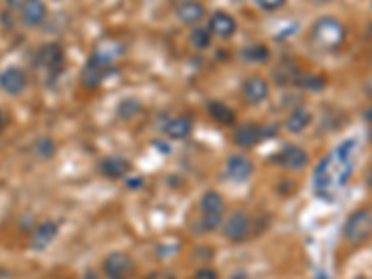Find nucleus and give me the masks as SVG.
Segmentation results:
<instances>
[{"label": "nucleus", "mask_w": 372, "mask_h": 279, "mask_svg": "<svg viewBox=\"0 0 372 279\" xmlns=\"http://www.w3.org/2000/svg\"><path fill=\"white\" fill-rule=\"evenodd\" d=\"M54 153H56V145H54V142L51 138H37L34 142V155L37 159L49 161V159L54 156Z\"/></svg>", "instance_id": "25"}, {"label": "nucleus", "mask_w": 372, "mask_h": 279, "mask_svg": "<svg viewBox=\"0 0 372 279\" xmlns=\"http://www.w3.org/2000/svg\"><path fill=\"white\" fill-rule=\"evenodd\" d=\"M175 17L182 25L194 26L205 17V6H203L202 2H197V0L186 2V4L175 8Z\"/></svg>", "instance_id": "20"}, {"label": "nucleus", "mask_w": 372, "mask_h": 279, "mask_svg": "<svg viewBox=\"0 0 372 279\" xmlns=\"http://www.w3.org/2000/svg\"><path fill=\"white\" fill-rule=\"evenodd\" d=\"M365 119H367L368 129H371V136H372V106L367 110V112H365Z\"/></svg>", "instance_id": "33"}, {"label": "nucleus", "mask_w": 372, "mask_h": 279, "mask_svg": "<svg viewBox=\"0 0 372 279\" xmlns=\"http://www.w3.org/2000/svg\"><path fill=\"white\" fill-rule=\"evenodd\" d=\"M8 278V270L4 268V266H0V279H6Z\"/></svg>", "instance_id": "36"}, {"label": "nucleus", "mask_w": 372, "mask_h": 279, "mask_svg": "<svg viewBox=\"0 0 372 279\" xmlns=\"http://www.w3.org/2000/svg\"><path fill=\"white\" fill-rule=\"evenodd\" d=\"M130 162L127 159L119 155H110L106 159L101 161V166H99V170L103 173L106 179H112V181H118V179H123L130 173Z\"/></svg>", "instance_id": "15"}, {"label": "nucleus", "mask_w": 372, "mask_h": 279, "mask_svg": "<svg viewBox=\"0 0 372 279\" xmlns=\"http://www.w3.org/2000/svg\"><path fill=\"white\" fill-rule=\"evenodd\" d=\"M6 4H8V8H11V10H21L23 6L26 4V0H6Z\"/></svg>", "instance_id": "31"}, {"label": "nucleus", "mask_w": 372, "mask_h": 279, "mask_svg": "<svg viewBox=\"0 0 372 279\" xmlns=\"http://www.w3.org/2000/svg\"><path fill=\"white\" fill-rule=\"evenodd\" d=\"M112 71H114V63L104 62V60L92 54L82 71H80V82L88 89H95L112 75Z\"/></svg>", "instance_id": "8"}, {"label": "nucleus", "mask_w": 372, "mask_h": 279, "mask_svg": "<svg viewBox=\"0 0 372 279\" xmlns=\"http://www.w3.org/2000/svg\"><path fill=\"white\" fill-rule=\"evenodd\" d=\"M309 2L315 6H324V4H331L333 0H309Z\"/></svg>", "instance_id": "34"}, {"label": "nucleus", "mask_w": 372, "mask_h": 279, "mask_svg": "<svg viewBox=\"0 0 372 279\" xmlns=\"http://www.w3.org/2000/svg\"><path fill=\"white\" fill-rule=\"evenodd\" d=\"M356 279H368V278H365V275H357Z\"/></svg>", "instance_id": "39"}, {"label": "nucleus", "mask_w": 372, "mask_h": 279, "mask_svg": "<svg viewBox=\"0 0 372 279\" xmlns=\"http://www.w3.org/2000/svg\"><path fill=\"white\" fill-rule=\"evenodd\" d=\"M103 272L108 279H132L136 264L132 257L125 252H112L104 257Z\"/></svg>", "instance_id": "7"}, {"label": "nucleus", "mask_w": 372, "mask_h": 279, "mask_svg": "<svg viewBox=\"0 0 372 279\" xmlns=\"http://www.w3.org/2000/svg\"><path fill=\"white\" fill-rule=\"evenodd\" d=\"M270 95V84L263 77H249L242 84V99L252 106L264 103Z\"/></svg>", "instance_id": "12"}, {"label": "nucleus", "mask_w": 372, "mask_h": 279, "mask_svg": "<svg viewBox=\"0 0 372 279\" xmlns=\"http://www.w3.org/2000/svg\"><path fill=\"white\" fill-rule=\"evenodd\" d=\"M199 211H202L203 229L207 232L216 231L223 223V218H225V199L220 192L207 190L202 196Z\"/></svg>", "instance_id": "4"}, {"label": "nucleus", "mask_w": 372, "mask_h": 279, "mask_svg": "<svg viewBox=\"0 0 372 279\" xmlns=\"http://www.w3.org/2000/svg\"><path fill=\"white\" fill-rule=\"evenodd\" d=\"M28 86L26 75L19 68H8L0 73V89L8 95H19Z\"/></svg>", "instance_id": "14"}, {"label": "nucleus", "mask_w": 372, "mask_h": 279, "mask_svg": "<svg viewBox=\"0 0 372 279\" xmlns=\"http://www.w3.org/2000/svg\"><path fill=\"white\" fill-rule=\"evenodd\" d=\"M272 162L275 166H279V168H283V170L300 171L309 162V155H307V151L304 147H300V145H285L283 149L275 153Z\"/></svg>", "instance_id": "10"}, {"label": "nucleus", "mask_w": 372, "mask_h": 279, "mask_svg": "<svg viewBox=\"0 0 372 279\" xmlns=\"http://www.w3.org/2000/svg\"><path fill=\"white\" fill-rule=\"evenodd\" d=\"M190 43L196 46L197 51H205L209 49L212 43V34L209 32V28H202V26H197L194 28L190 34Z\"/></svg>", "instance_id": "26"}, {"label": "nucleus", "mask_w": 372, "mask_h": 279, "mask_svg": "<svg viewBox=\"0 0 372 279\" xmlns=\"http://www.w3.org/2000/svg\"><path fill=\"white\" fill-rule=\"evenodd\" d=\"M242 58L246 60V62H254V63L268 62L270 60L268 46L263 45V43H254V45H249L244 49Z\"/></svg>", "instance_id": "23"}, {"label": "nucleus", "mask_w": 372, "mask_h": 279, "mask_svg": "<svg viewBox=\"0 0 372 279\" xmlns=\"http://www.w3.org/2000/svg\"><path fill=\"white\" fill-rule=\"evenodd\" d=\"M367 182H368V186H371V188H372V171H368V175H367Z\"/></svg>", "instance_id": "38"}, {"label": "nucleus", "mask_w": 372, "mask_h": 279, "mask_svg": "<svg viewBox=\"0 0 372 279\" xmlns=\"http://www.w3.org/2000/svg\"><path fill=\"white\" fill-rule=\"evenodd\" d=\"M347 26L341 19L333 16H324L316 19L311 26V43L315 49L324 52H337L347 42Z\"/></svg>", "instance_id": "2"}, {"label": "nucleus", "mask_w": 372, "mask_h": 279, "mask_svg": "<svg viewBox=\"0 0 372 279\" xmlns=\"http://www.w3.org/2000/svg\"><path fill=\"white\" fill-rule=\"evenodd\" d=\"M63 63H66V52L63 46L58 43H45L39 46L36 54V66L43 71L49 73V77H56L58 73H62Z\"/></svg>", "instance_id": "6"}, {"label": "nucleus", "mask_w": 372, "mask_h": 279, "mask_svg": "<svg viewBox=\"0 0 372 279\" xmlns=\"http://www.w3.org/2000/svg\"><path fill=\"white\" fill-rule=\"evenodd\" d=\"M207 112L212 121L222 125V127H231L237 121V116H235L232 108H229L228 104L222 103V101H211L207 104Z\"/></svg>", "instance_id": "22"}, {"label": "nucleus", "mask_w": 372, "mask_h": 279, "mask_svg": "<svg viewBox=\"0 0 372 279\" xmlns=\"http://www.w3.org/2000/svg\"><path fill=\"white\" fill-rule=\"evenodd\" d=\"M116 112H118L119 118L125 119V121H129V119L136 118V116L142 112V104H140L138 101H136V99H132V97L123 99V101L118 104Z\"/></svg>", "instance_id": "24"}, {"label": "nucleus", "mask_w": 372, "mask_h": 279, "mask_svg": "<svg viewBox=\"0 0 372 279\" xmlns=\"http://www.w3.org/2000/svg\"><path fill=\"white\" fill-rule=\"evenodd\" d=\"M311 121H313V112L305 106H298L285 119V129L289 130L290 135H300L309 127Z\"/></svg>", "instance_id": "19"}, {"label": "nucleus", "mask_w": 372, "mask_h": 279, "mask_svg": "<svg viewBox=\"0 0 372 279\" xmlns=\"http://www.w3.org/2000/svg\"><path fill=\"white\" fill-rule=\"evenodd\" d=\"M186 2H192V0H171V4H173V8H179V6L186 4Z\"/></svg>", "instance_id": "35"}, {"label": "nucleus", "mask_w": 372, "mask_h": 279, "mask_svg": "<svg viewBox=\"0 0 372 279\" xmlns=\"http://www.w3.org/2000/svg\"><path fill=\"white\" fill-rule=\"evenodd\" d=\"M58 232H60V228H58L56 222H52V220H45L39 225H36V229L32 231L30 237V244L34 249H45L49 248L52 244V240L58 237Z\"/></svg>", "instance_id": "16"}, {"label": "nucleus", "mask_w": 372, "mask_h": 279, "mask_svg": "<svg viewBox=\"0 0 372 279\" xmlns=\"http://www.w3.org/2000/svg\"><path fill=\"white\" fill-rule=\"evenodd\" d=\"M58 279H71V278H58Z\"/></svg>", "instance_id": "40"}, {"label": "nucleus", "mask_w": 372, "mask_h": 279, "mask_svg": "<svg viewBox=\"0 0 372 279\" xmlns=\"http://www.w3.org/2000/svg\"><path fill=\"white\" fill-rule=\"evenodd\" d=\"M254 173V164L248 156L244 155H231L225 161V175L235 182L248 181Z\"/></svg>", "instance_id": "13"}, {"label": "nucleus", "mask_w": 372, "mask_h": 279, "mask_svg": "<svg viewBox=\"0 0 372 279\" xmlns=\"http://www.w3.org/2000/svg\"><path fill=\"white\" fill-rule=\"evenodd\" d=\"M252 231V220H249L248 212L235 211L228 220H223V237L229 242L240 244L249 237Z\"/></svg>", "instance_id": "9"}, {"label": "nucleus", "mask_w": 372, "mask_h": 279, "mask_svg": "<svg viewBox=\"0 0 372 279\" xmlns=\"http://www.w3.org/2000/svg\"><path fill=\"white\" fill-rule=\"evenodd\" d=\"M82 279H101V278H99V275H97V274H93V272H88V274L84 275V278H82Z\"/></svg>", "instance_id": "37"}, {"label": "nucleus", "mask_w": 372, "mask_h": 279, "mask_svg": "<svg viewBox=\"0 0 372 279\" xmlns=\"http://www.w3.org/2000/svg\"><path fill=\"white\" fill-rule=\"evenodd\" d=\"M255 6H257L261 11H266V13H274L279 11L287 4V0H254Z\"/></svg>", "instance_id": "28"}, {"label": "nucleus", "mask_w": 372, "mask_h": 279, "mask_svg": "<svg viewBox=\"0 0 372 279\" xmlns=\"http://www.w3.org/2000/svg\"><path fill=\"white\" fill-rule=\"evenodd\" d=\"M342 238L350 246H363L372 238V209H356L342 225Z\"/></svg>", "instance_id": "3"}, {"label": "nucleus", "mask_w": 372, "mask_h": 279, "mask_svg": "<svg viewBox=\"0 0 372 279\" xmlns=\"http://www.w3.org/2000/svg\"><path fill=\"white\" fill-rule=\"evenodd\" d=\"M125 54V45L116 37H103L93 49V56L101 58L104 62L116 63Z\"/></svg>", "instance_id": "17"}, {"label": "nucleus", "mask_w": 372, "mask_h": 279, "mask_svg": "<svg viewBox=\"0 0 372 279\" xmlns=\"http://www.w3.org/2000/svg\"><path fill=\"white\" fill-rule=\"evenodd\" d=\"M145 279H175V275H171L170 272H151Z\"/></svg>", "instance_id": "30"}, {"label": "nucleus", "mask_w": 372, "mask_h": 279, "mask_svg": "<svg viewBox=\"0 0 372 279\" xmlns=\"http://www.w3.org/2000/svg\"><path fill=\"white\" fill-rule=\"evenodd\" d=\"M46 19V6L43 0H26L21 8V21L28 28H37Z\"/></svg>", "instance_id": "18"}, {"label": "nucleus", "mask_w": 372, "mask_h": 279, "mask_svg": "<svg viewBox=\"0 0 372 279\" xmlns=\"http://www.w3.org/2000/svg\"><path fill=\"white\" fill-rule=\"evenodd\" d=\"M6 125H8V116H6V112L0 110V132L6 129Z\"/></svg>", "instance_id": "32"}, {"label": "nucleus", "mask_w": 372, "mask_h": 279, "mask_svg": "<svg viewBox=\"0 0 372 279\" xmlns=\"http://www.w3.org/2000/svg\"><path fill=\"white\" fill-rule=\"evenodd\" d=\"M294 84L304 89L318 92V89H322L326 86V80L322 77H318V75H302L300 73V77L296 78Z\"/></svg>", "instance_id": "27"}, {"label": "nucleus", "mask_w": 372, "mask_h": 279, "mask_svg": "<svg viewBox=\"0 0 372 279\" xmlns=\"http://www.w3.org/2000/svg\"><path fill=\"white\" fill-rule=\"evenodd\" d=\"M278 132V127H272V125H255V123H244L238 125L235 129V135H232V140L238 147L242 149H254L255 145H259L263 142L264 138L275 135Z\"/></svg>", "instance_id": "5"}, {"label": "nucleus", "mask_w": 372, "mask_h": 279, "mask_svg": "<svg viewBox=\"0 0 372 279\" xmlns=\"http://www.w3.org/2000/svg\"><path fill=\"white\" fill-rule=\"evenodd\" d=\"M237 19L228 11H214L209 19V32L212 36H216L218 39H231L237 34Z\"/></svg>", "instance_id": "11"}, {"label": "nucleus", "mask_w": 372, "mask_h": 279, "mask_svg": "<svg viewBox=\"0 0 372 279\" xmlns=\"http://www.w3.org/2000/svg\"><path fill=\"white\" fill-rule=\"evenodd\" d=\"M194 123L188 116H177L171 118L168 123L164 125V132L170 140H185L192 135Z\"/></svg>", "instance_id": "21"}, {"label": "nucleus", "mask_w": 372, "mask_h": 279, "mask_svg": "<svg viewBox=\"0 0 372 279\" xmlns=\"http://www.w3.org/2000/svg\"><path fill=\"white\" fill-rule=\"evenodd\" d=\"M192 279H220V275H218L216 270L202 268V270H197V272L194 274V278H192Z\"/></svg>", "instance_id": "29"}, {"label": "nucleus", "mask_w": 372, "mask_h": 279, "mask_svg": "<svg viewBox=\"0 0 372 279\" xmlns=\"http://www.w3.org/2000/svg\"><path fill=\"white\" fill-rule=\"evenodd\" d=\"M357 140L348 138L337 145L330 155H326L316 166L313 182H315V194L324 202H337L339 192L347 186L348 179L354 173L356 166Z\"/></svg>", "instance_id": "1"}]
</instances>
